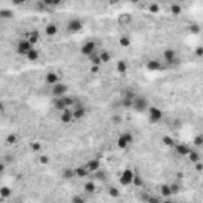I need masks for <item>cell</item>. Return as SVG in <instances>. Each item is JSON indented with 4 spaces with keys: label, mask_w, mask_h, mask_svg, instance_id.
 <instances>
[{
    "label": "cell",
    "mask_w": 203,
    "mask_h": 203,
    "mask_svg": "<svg viewBox=\"0 0 203 203\" xmlns=\"http://www.w3.org/2000/svg\"><path fill=\"white\" fill-rule=\"evenodd\" d=\"M70 105H75V100L72 99V97H57V99H54V107H56V110H59V111H65V110H68V107Z\"/></svg>",
    "instance_id": "obj_1"
},
{
    "label": "cell",
    "mask_w": 203,
    "mask_h": 203,
    "mask_svg": "<svg viewBox=\"0 0 203 203\" xmlns=\"http://www.w3.org/2000/svg\"><path fill=\"white\" fill-rule=\"evenodd\" d=\"M32 49H34V45H32L29 40H26V38L19 40V41H18V45H16V53L19 54V56H26L27 57V54H29Z\"/></svg>",
    "instance_id": "obj_2"
},
{
    "label": "cell",
    "mask_w": 203,
    "mask_h": 203,
    "mask_svg": "<svg viewBox=\"0 0 203 203\" xmlns=\"http://www.w3.org/2000/svg\"><path fill=\"white\" fill-rule=\"evenodd\" d=\"M95 49H97V45H95V41H86L84 45L81 46V54L83 56H87V57H91L92 54H95Z\"/></svg>",
    "instance_id": "obj_3"
},
{
    "label": "cell",
    "mask_w": 203,
    "mask_h": 203,
    "mask_svg": "<svg viewBox=\"0 0 203 203\" xmlns=\"http://www.w3.org/2000/svg\"><path fill=\"white\" fill-rule=\"evenodd\" d=\"M133 178H135V173H133L130 168H127V170H124V172H122L119 181H121L122 186H130V184H133Z\"/></svg>",
    "instance_id": "obj_4"
},
{
    "label": "cell",
    "mask_w": 203,
    "mask_h": 203,
    "mask_svg": "<svg viewBox=\"0 0 203 203\" xmlns=\"http://www.w3.org/2000/svg\"><path fill=\"white\" fill-rule=\"evenodd\" d=\"M132 141H133V137H132V133L126 132V133H122V135L118 138V148H121V149H127V148H129V145H130Z\"/></svg>",
    "instance_id": "obj_5"
},
{
    "label": "cell",
    "mask_w": 203,
    "mask_h": 203,
    "mask_svg": "<svg viewBox=\"0 0 203 203\" xmlns=\"http://www.w3.org/2000/svg\"><path fill=\"white\" fill-rule=\"evenodd\" d=\"M146 108H148V100L145 97H135V100H133V110L138 113H143V111H146Z\"/></svg>",
    "instance_id": "obj_6"
},
{
    "label": "cell",
    "mask_w": 203,
    "mask_h": 203,
    "mask_svg": "<svg viewBox=\"0 0 203 203\" xmlns=\"http://www.w3.org/2000/svg\"><path fill=\"white\" fill-rule=\"evenodd\" d=\"M162 116H164V113H162L160 108H157V107L149 108V121L151 122H159L160 119H162Z\"/></svg>",
    "instance_id": "obj_7"
},
{
    "label": "cell",
    "mask_w": 203,
    "mask_h": 203,
    "mask_svg": "<svg viewBox=\"0 0 203 203\" xmlns=\"http://www.w3.org/2000/svg\"><path fill=\"white\" fill-rule=\"evenodd\" d=\"M164 59H165L167 64H170V65H175V64H176V53H175V49H172V48L165 49L164 51Z\"/></svg>",
    "instance_id": "obj_8"
},
{
    "label": "cell",
    "mask_w": 203,
    "mask_h": 203,
    "mask_svg": "<svg viewBox=\"0 0 203 203\" xmlns=\"http://www.w3.org/2000/svg\"><path fill=\"white\" fill-rule=\"evenodd\" d=\"M67 29H68V32H72V34H76V32H80L83 29V22L80 19H70L67 24Z\"/></svg>",
    "instance_id": "obj_9"
},
{
    "label": "cell",
    "mask_w": 203,
    "mask_h": 203,
    "mask_svg": "<svg viewBox=\"0 0 203 203\" xmlns=\"http://www.w3.org/2000/svg\"><path fill=\"white\" fill-rule=\"evenodd\" d=\"M65 92H67V86L65 84H61V83H57L56 86H53V95L56 97H64L65 95Z\"/></svg>",
    "instance_id": "obj_10"
},
{
    "label": "cell",
    "mask_w": 203,
    "mask_h": 203,
    "mask_svg": "<svg viewBox=\"0 0 203 203\" xmlns=\"http://www.w3.org/2000/svg\"><path fill=\"white\" fill-rule=\"evenodd\" d=\"M84 167L89 170V173H92V172H99V168H100V160H99V159H91L89 162H86Z\"/></svg>",
    "instance_id": "obj_11"
},
{
    "label": "cell",
    "mask_w": 203,
    "mask_h": 203,
    "mask_svg": "<svg viewBox=\"0 0 203 203\" xmlns=\"http://www.w3.org/2000/svg\"><path fill=\"white\" fill-rule=\"evenodd\" d=\"M175 151L178 152V156H189V152H191L189 146L184 145V143H176L175 145Z\"/></svg>",
    "instance_id": "obj_12"
},
{
    "label": "cell",
    "mask_w": 203,
    "mask_h": 203,
    "mask_svg": "<svg viewBox=\"0 0 203 203\" xmlns=\"http://www.w3.org/2000/svg\"><path fill=\"white\" fill-rule=\"evenodd\" d=\"M86 116V108L81 107V105H76L75 111H73V119H81Z\"/></svg>",
    "instance_id": "obj_13"
},
{
    "label": "cell",
    "mask_w": 203,
    "mask_h": 203,
    "mask_svg": "<svg viewBox=\"0 0 203 203\" xmlns=\"http://www.w3.org/2000/svg\"><path fill=\"white\" fill-rule=\"evenodd\" d=\"M146 67H148V70H151V72H156V70H159V68L162 67V64H160L159 61H156V59H151V61H148Z\"/></svg>",
    "instance_id": "obj_14"
},
{
    "label": "cell",
    "mask_w": 203,
    "mask_h": 203,
    "mask_svg": "<svg viewBox=\"0 0 203 203\" xmlns=\"http://www.w3.org/2000/svg\"><path fill=\"white\" fill-rule=\"evenodd\" d=\"M26 40H29L32 45H35V43H38V40H40V34L37 30L30 32V34H26Z\"/></svg>",
    "instance_id": "obj_15"
},
{
    "label": "cell",
    "mask_w": 203,
    "mask_h": 203,
    "mask_svg": "<svg viewBox=\"0 0 203 203\" xmlns=\"http://www.w3.org/2000/svg\"><path fill=\"white\" fill-rule=\"evenodd\" d=\"M72 119H73V113H72V111H68V110L62 111V114H61V121H62L64 124L72 122Z\"/></svg>",
    "instance_id": "obj_16"
},
{
    "label": "cell",
    "mask_w": 203,
    "mask_h": 203,
    "mask_svg": "<svg viewBox=\"0 0 203 203\" xmlns=\"http://www.w3.org/2000/svg\"><path fill=\"white\" fill-rule=\"evenodd\" d=\"M57 81H59L57 73H48V75H46V83H48V84L56 86V84H57Z\"/></svg>",
    "instance_id": "obj_17"
},
{
    "label": "cell",
    "mask_w": 203,
    "mask_h": 203,
    "mask_svg": "<svg viewBox=\"0 0 203 203\" xmlns=\"http://www.w3.org/2000/svg\"><path fill=\"white\" fill-rule=\"evenodd\" d=\"M75 175H76V178H86L87 175H89V170H87L84 165H83V167H78V168L75 170Z\"/></svg>",
    "instance_id": "obj_18"
},
{
    "label": "cell",
    "mask_w": 203,
    "mask_h": 203,
    "mask_svg": "<svg viewBox=\"0 0 203 203\" xmlns=\"http://www.w3.org/2000/svg\"><path fill=\"white\" fill-rule=\"evenodd\" d=\"M45 32H46V35H48V37H54L57 34V26L56 24H48V26H46V29H45Z\"/></svg>",
    "instance_id": "obj_19"
},
{
    "label": "cell",
    "mask_w": 203,
    "mask_h": 203,
    "mask_svg": "<svg viewBox=\"0 0 203 203\" xmlns=\"http://www.w3.org/2000/svg\"><path fill=\"white\" fill-rule=\"evenodd\" d=\"M116 70H118V73H121V75H124V73H127V62L119 61V62L116 64Z\"/></svg>",
    "instance_id": "obj_20"
},
{
    "label": "cell",
    "mask_w": 203,
    "mask_h": 203,
    "mask_svg": "<svg viewBox=\"0 0 203 203\" xmlns=\"http://www.w3.org/2000/svg\"><path fill=\"white\" fill-rule=\"evenodd\" d=\"M187 157H189V160H191L192 164H198V162H200V154H198L197 151H191Z\"/></svg>",
    "instance_id": "obj_21"
},
{
    "label": "cell",
    "mask_w": 203,
    "mask_h": 203,
    "mask_svg": "<svg viewBox=\"0 0 203 203\" xmlns=\"http://www.w3.org/2000/svg\"><path fill=\"white\" fill-rule=\"evenodd\" d=\"M99 56H100V61H102V64H107V62L111 61V54H110L108 51H102V53L99 54Z\"/></svg>",
    "instance_id": "obj_22"
},
{
    "label": "cell",
    "mask_w": 203,
    "mask_h": 203,
    "mask_svg": "<svg viewBox=\"0 0 203 203\" xmlns=\"http://www.w3.org/2000/svg\"><path fill=\"white\" fill-rule=\"evenodd\" d=\"M38 57H40V53H38V49H35V48L32 49L29 54H27V59H29V61H32V62H34V61H38Z\"/></svg>",
    "instance_id": "obj_23"
},
{
    "label": "cell",
    "mask_w": 203,
    "mask_h": 203,
    "mask_svg": "<svg viewBox=\"0 0 203 203\" xmlns=\"http://www.w3.org/2000/svg\"><path fill=\"white\" fill-rule=\"evenodd\" d=\"M160 195L165 197V198L172 195V189H170V186H167V184H164V186L160 187Z\"/></svg>",
    "instance_id": "obj_24"
},
{
    "label": "cell",
    "mask_w": 203,
    "mask_h": 203,
    "mask_svg": "<svg viewBox=\"0 0 203 203\" xmlns=\"http://www.w3.org/2000/svg\"><path fill=\"white\" fill-rule=\"evenodd\" d=\"M84 191H86L87 194H94V192H95V184L92 183V181H87V183L84 184Z\"/></svg>",
    "instance_id": "obj_25"
},
{
    "label": "cell",
    "mask_w": 203,
    "mask_h": 203,
    "mask_svg": "<svg viewBox=\"0 0 203 203\" xmlns=\"http://www.w3.org/2000/svg\"><path fill=\"white\" fill-rule=\"evenodd\" d=\"M119 45L124 46V48H129V46H130V38H129L127 35H122L121 38H119Z\"/></svg>",
    "instance_id": "obj_26"
},
{
    "label": "cell",
    "mask_w": 203,
    "mask_h": 203,
    "mask_svg": "<svg viewBox=\"0 0 203 203\" xmlns=\"http://www.w3.org/2000/svg\"><path fill=\"white\" fill-rule=\"evenodd\" d=\"M170 10H172V15H175V16H178L179 13L183 11V8H181V5H178V3H173V5L170 7Z\"/></svg>",
    "instance_id": "obj_27"
},
{
    "label": "cell",
    "mask_w": 203,
    "mask_h": 203,
    "mask_svg": "<svg viewBox=\"0 0 203 203\" xmlns=\"http://www.w3.org/2000/svg\"><path fill=\"white\" fill-rule=\"evenodd\" d=\"M130 21H132V16L127 15V13H124V15L119 16V22H121V24H129Z\"/></svg>",
    "instance_id": "obj_28"
},
{
    "label": "cell",
    "mask_w": 203,
    "mask_h": 203,
    "mask_svg": "<svg viewBox=\"0 0 203 203\" xmlns=\"http://www.w3.org/2000/svg\"><path fill=\"white\" fill-rule=\"evenodd\" d=\"M0 195H2V198H8V197L11 195V189H10V187H2Z\"/></svg>",
    "instance_id": "obj_29"
},
{
    "label": "cell",
    "mask_w": 203,
    "mask_h": 203,
    "mask_svg": "<svg viewBox=\"0 0 203 203\" xmlns=\"http://www.w3.org/2000/svg\"><path fill=\"white\" fill-rule=\"evenodd\" d=\"M108 194H110V197H113V198H118L119 195H121L116 187H110V189H108Z\"/></svg>",
    "instance_id": "obj_30"
},
{
    "label": "cell",
    "mask_w": 203,
    "mask_h": 203,
    "mask_svg": "<svg viewBox=\"0 0 203 203\" xmlns=\"http://www.w3.org/2000/svg\"><path fill=\"white\" fill-rule=\"evenodd\" d=\"M91 61H92V64H94V65H102V61H100V56H97V54H92V56L89 57Z\"/></svg>",
    "instance_id": "obj_31"
},
{
    "label": "cell",
    "mask_w": 203,
    "mask_h": 203,
    "mask_svg": "<svg viewBox=\"0 0 203 203\" xmlns=\"http://www.w3.org/2000/svg\"><path fill=\"white\" fill-rule=\"evenodd\" d=\"M76 175H75V170H65L64 172V178L65 179H72V178H75Z\"/></svg>",
    "instance_id": "obj_32"
},
{
    "label": "cell",
    "mask_w": 203,
    "mask_h": 203,
    "mask_svg": "<svg viewBox=\"0 0 203 203\" xmlns=\"http://www.w3.org/2000/svg\"><path fill=\"white\" fill-rule=\"evenodd\" d=\"M162 141H164V145H167V146H175V145H176V143L173 141L172 137H164Z\"/></svg>",
    "instance_id": "obj_33"
},
{
    "label": "cell",
    "mask_w": 203,
    "mask_h": 203,
    "mask_svg": "<svg viewBox=\"0 0 203 203\" xmlns=\"http://www.w3.org/2000/svg\"><path fill=\"white\" fill-rule=\"evenodd\" d=\"M200 26H197V24H192L191 27H189V32H191V34H200Z\"/></svg>",
    "instance_id": "obj_34"
},
{
    "label": "cell",
    "mask_w": 203,
    "mask_h": 203,
    "mask_svg": "<svg viewBox=\"0 0 203 203\" xmlns=\"http://www.w3.org/2000/svg\"><path fill=\"white\" fill-rule=\"evenodd\" d=\"M194 145H195V146H202L203 145V135H197L195 138H194Z\"/></svg>",
    "instance_id": "obj_35"
},
{
    "label": "cell",
    "mask_w": 203,
    "mask_h": 203,
    "mask_svg": "<svg viewBox=\"0 0 203 203\" xmlns=\"http://www.w3.org/2000/svg\"><path fill=\"white\" fill-rule=\"evenodd\" d=\"M133 184H135L137 187H141V186H143V179H141L140 176H137V175H135V178H133Z\"/></svg>",
    "instance_id": "obj_36"
},
{
    "label": "cell",
    "mask_w": 203,
    "mask_h": 203,
    "mask_svg": "<svg viewBox=\"0 0 203 203\" xmlns=\"http://www.w3.org/2000/svg\"><path fill=\"white\" fill-rule=\"evenodd\" d=\"M38 162L43 164V165H46V164L49 162V157H46V156H40V157H38Z\"/></svg>",
    "instance_id": "obj_37"
},
{
    "label": "cell",
    "mask_w": 203,
    "mask_h": 203,
    "mask_svg": "<svg viewBox=\"0 0 203 203\" xmlns=\"http://www.w3.org/2000/svg\"><path fill=\"white\" fill-rule=\"evenodd\" d=\"M0 16H2V18H11V16H13V13H11V11H8V10H2Z\"/></svg>",
    "instance_id": "obj_38"
},
{
    "label": "cell",
    "mask_w": 203,
    "mask_h": 203,
    "mask_svg": "<svg viewBox=\"0 0 203 203\" xmlns=\"http://www.w3.org/2000/svg\"><path fill=\"white\" fill-rule=\"evenodd\" d=\"M148 203H160V200H159V197L152 195V197H149V198H148Z\"/></svg>",
    "instance_id": "obj_39"
},
{
    "label": "cell",
    "mask_w": 203,
    "mask_h": 203,
    "mask_svg": "<svg viewBox=\"0 0 203 203\" xmlns=\"http://www.w3.org/2000/svg\"><path fill=\"white\" fill-rule=\"evenodd\" d=\"M7 141L10 143V145H11V143H16V141H18V137H16V135H8Z\"/></svg>",
    "instance_id": "obj_40"
},
{
    "label": "cell",
    "mask_w": 203,
    "mask_h": 203,
    "mask_svg": "<svg viewBox=\"0 0 203 203\" xmlns=\"http://www.w3.org/2000/svg\"><path fill=\"white\" fill-rule=\"evenodd\" d=\"M170 189H172V194H178L179 192V184H172Z\"/></svg>",
    "instance_id": "obj_41"
},
{
    "label": "cell",
    "mask_w": 203,
    "mask_h": 203,
    "mask_svg": "<svg viewBox=\"0 0 203 203\" xmlns=\"http://www.w3.org/2000/svg\"><path fill=\"white\" fill-rule=\"evenodd\" d=\"M30 148H32L34 151H40V149H41V145H40V143H32Z\"/></svg>",
    "instance_id": "obj_42"
},
{
    "label": "cell",
    "mask_w": 203,
    "mask_h": 203,
    "mask_svg": "<svg viewBox=\"0 0 203 203\" xmlns=\"http://www.w3.org/2000/svg\"><path fill=\"white\" fill-rule=\"evenodd\" d=\"M149 10H151L152 13H157V11H159V5H156V3H151V5H149Z\"/></svg>",
    "instance_id": "obj_43"
},
{
    "label": "cell",
    "mask_w": 203,
    "mask_h": 203,
    "mask_svg": "<svg viewBox=\"0 0 203 203\" xmlns=\"http://www.w3.org/2000/svg\"><path fill=\"white\" fill-rule=\"evenodd\" d=\"M72 202H73V203H86L83 197H73V200H72Z\"/></svg>",
    "instance_id": "obj_44"
},
{
    "label": "cell",
    "mask_w": 203,
    "mask_h": 203,
    "mask_svg": "<svg viewBox=\"0 0 203 203\" xmlns=\"http://www.w3.org/2000/svg\"><path fill=\"white\" fill-rule=\"evenodd\" d=\"M195 54H197L198 57H202V56H203V48H202V46H198V48L195 49Z\"/></svg>",
    "instance_id": "obj_45"
},
{
    "label": "cell",
    "mask_w": 203,
    "mask_h": 203,
    "mask_svg": "<svg viewBox=\"0 0 203 203\" xmlns=\"http://www.w3.org/2000/svg\"><path fill=\"white\" fill-rule=\"evenodd\" d=\"M195 170H197V172H203V164L202 162L195 164Z\"/></svg>",
    "instance_id": "obj_46"
},
{
    "label": "cell",
    "mask_w": 203,
    "mask_h": 203,
    "mask_svg": "<svg viewBox=\"0 0 203 203\" xmlns=\"http://www.w3.org/2000/svg\"><path fill=\"white\" fill-rule=\"evenodd\" d=\"M111 121H113L114 124H119V122H121V118H119V116H113Z\"/></svg>",
    "instance_id": "obj_47"
},
{
    "label": "cell",
    "mask_w": 203,
    "mask_h": 203,
    "mask_svg": "<svg viewBox=\"0 0 203 203\" xmlns=\"http://www.w3.org/2000/svg\"><path fill=\"white\" fill-rule=\"evenodd\" d=\"M97 178H99V179H105V173H103V172H102V173H97Z\"/></svg>",
    "instance_id": "obj_48"
},
{
    "label": "cell",
    "mask_w": 203,
    "mask_h": 203,
    "mask_svg": "<svg viewBox=\"0 0 203 203\" xmlns=\"http://www.w3.org/2000/svg\"><path fill=\"white\" fill-rule=\"evenodd\" d=\"M91 72H92V73H97V72H99V67H97V65H94V67L91 68Z\"/></svg>",
    "instance_id": "obj_49"
},
{
    "label": "cell",
    "mask_w": 203,
    "mask_h": 203,
    "mask_svg": "<svg viewBox=\"0 0 203 203\" xmlns=\"http://www.w3.org/2000/svg\"><path fill=\"white\" fill-rule=\"evenodd\" d=\"M160 203H173V202H170V200H165V202H160Z\"/></svg>",
    "instance_id": "obj_50"
}]
</instances>
